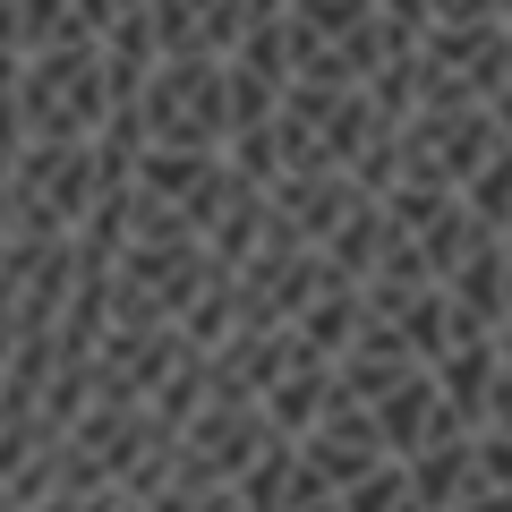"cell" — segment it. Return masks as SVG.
I'll list each match as a JSON object with an SVG mask.
<instances>
[{
    "mask_svg": "<svg viewBox=\"0 0 512 512\" xmlns=\"http://www.w3.org/2000/svg\"><path fill=\"white\" fill-rule=\"evenodd\" d=\"M436 384H444V402H453L461 427H487L495 419V384H504V333H487V342H453L436 359Z\"/></svg>",
    "mask_w": 512,
    "mask_h": 512,
    "instance_id": "ba28073f",
    "label": "cell"
},
{
    "mask_svg": "<svg viewBox=\"0 0 512 512\" xmlns=\"http://www.w3.org/2000/svg\"><path fill=\"white\" fill-rule=\"evenodd\" d=\"M299 453H308V470H316V478H333V487H350V478H367L376 461H393V453H384L376 410L350 402V393H342V402H333L325 419L308 427V436H299Z\"/></svg>",
    "mask_w": 512,
    "mask_h": 512,
    "instance_id": "277c9868",
    "label": "cell"
},
{
    "mask_svg": "<svg viewBox=\"0 0 512 512\" xmlns=\"http://www.w3.org/2000/svg\"><path fill=\"white\" fill-rule=\"evenodd\" d=\"M137 111L163 146H231V52H171Z\"/></svg>",
    "mask_w": 512,
    "mask_h": 512,
    "instance_id": "7a4b0ae2",
    "label": "cell"
},
{
    "mask_svg": "<svg viewBox=\"0 0 512 512\" xmlns=\"http://www.w3.org/2000/svg\"><path fill=\"white\" fill-rule=\"evenodd\" d=\"M342 512H419L410 461H376L367 478H350V487H342Z\"/></svg>",
    "mask_w": 512,
    "mask_h": 512,
    "instance_id": "4fadbf2b",
    "label": "cell"
},
{
    "mask_svg": "<svg viewBox=\"0 0 512 512\" xmlns=\"http://www.w3.org/2000/svg\"><path fill=\"white\" fill-rule=\"evenodd\" d=\"M376 427H384V453L393 461H410V453H427L436 436H453V402H444V384H436V367H419V376H402L393 393L376 402Z\"/></svg>",
    "mask_w": 512,
    "mask_h": 512,
    "instance_id": "8992f818",
    "label": "cell"
},
{
    "mask_svg": "<svg viewBox=\"0 0 512 512\" xmlns=\"http://www.w3.org/2000/svg\"><path fill=\"white\" fill-rule=\"evenodd\" d=\"M504 376H512V325H504Z\"/></svg>",
    "mask_w": 512,
    "mask_h": 512,
    "instance_id": "2e32d148",
    "label": "cell"
},
{
    "mask_svg": "<svg viewBox=\"0 0 512 512\" xmlns=\"http://www.w3.org/2000/svg\"><path fill=\"white\" fill-rule=\"evenodd\" d=\"M461 197H470V205H478V222H487V231H504V239H512V146H504V154H495V163H487V171H478V180H470V188H461Z\"/></svg>",
    "mask_w": 512,
    "mask_h": 512,
    "instance_id": "9a60e30c",
    "label": "cell"
},
{
    "mask_svg": "<svg viewBox=\"0 0 512 512\" xmlns=\"http://www.w3.org/2000/svg\"><path fill=\"white\" fill-rule=\"evenodd\" d=\"M26 128L35 137H94L111 120V77H103V35H69L26 52Z\"/></svg>",
    "mask_w": 512,
    "mask_h": 512,
    "instance_id": "6da1fadb",
    "label": "cell"
},
{
    "mask_svg": "<svg viewBox=\"0 0 512 512\" xmlns=\"http://www.w3.org/2000/svg\"><path fill=\"white\" fill-rule=\"evenodd\" d=\"M419 52H427V43H419ZM419 52H393L376 77H367V94H376V111H384L393 128H402L410 111H419Z\"/></svg>",
    "mask_w": 512,
    "mask_h": 512,
    "instance_id": "5bb4252c",
    "label": "cell"
},
{
    "mask_svg": "<svg viewBox=\"0 0 512 512\" xmlns=\"http://www.w3.org/2000/svg\"><path fill=\"white\" fill-rule=\"evenodd\" d=\"M419 367H427V359L410 350V333L393 325V316H367V333L342 350V359H333V376H342V393H350V402H367V410H376L384 393H393L402 376H419Z\"/></svg>",
    "mask_w": 512,
    "mask_h": 512,
    "instance_id": "5b68a950",
    "label": "cell"
},
{
    "mask_svg": "<svg viewBox=\"0 0 512 512\" xmlns=\"http://www.w3.org/2000/svg\"><path fill=\"white\" fill-rule=\"evenodd\" d=\"M393 325H402V333H410V350H419V359H427V367H436V359H444V350H453V342H461V316H453V291H444V282H427V291H419V299H410V308H402V316H393Z\"/></svg>",
    "mask_w": 512,
    "mask_h": 512,
    "instance_id": "7c38bea8",
    "label": "cell"
},
{
    "mask_svg": "<svg viewBox=\"0 0 512 512\" xmlns=\"http://www.w3.org/2000/svg\"><path fill=\"white\" fill-rule=\"evenodd\" d=\"M231 487H239V504H248V512H291V495H299V444L274 436L248 470L231 478Z\"/></svg>",
    "mask_w": 512,
    "mask_h": 512,
    "instance_id": "8fae6325",
    "label": "cell"
},
{
    "mask_svg": "<svg viewBox=\"0 0 512 512\" xmlns=\"http://www.w3.org/2000/svg\"><path fill=\"white\" fill-rule=\"evenodd\" d=\"M333 402H342V376H333V359H325V350H308V359H299L291 376H282L274 393H265V419H274V436H291V444H299V436H308V427L325 419Z\"/></svg>",
    "mask_w": 512,
    "mask_h": 512,
    "instance_id": "9c48e42d",
    "label": "cell"
},
{
    "mask_svg": "<svg viewBox=\"0 0 512 512\" xmlns=\"http://www.w3.org/2000/svg\"><path fill=\"white\" fill-rule=\"evenodd\" d=\"M146 9H154V35H163V60L239 52V35H248V0H146Z\"/></svg>",
    "mask_w": 512,
    "mask_h": 512,
    "instance_id": "52a82bcc",
    "label": "cell"
},
{
    "mask_svg": "<svg viewBox=\"0 0 512 512\" xmlns=\"http://www.w3.org/2000/svg\"><path fill=\"white\" fill-rule=\"evenodd\" d=\"M410 487H419V512H478L495 504L487 461H478V427H453L427 453H410Z\"/></svg>",
    "mask_w": 512,
    "mask_h": 512,
    "instance_id": "3957f363",
    "label": "cell"
},
{
    "mask_svg": "<svg viewBox=\"0 0 512 512\" xmlns=\"http://www.w3.org/2000/svg\"><path fill=\"white\" fill-rule=\"evenodd\" d=\"M367 316H376V308H367V291H359V282H325V291H316L308 308H299V333H308V350L342 359V350L367 333Z\"/></svg>",
    "mask_w": 512,
    "mask_h": 512,
    "instance_id": "30bf717a",
    "label": "cell"
}]
</instances>
